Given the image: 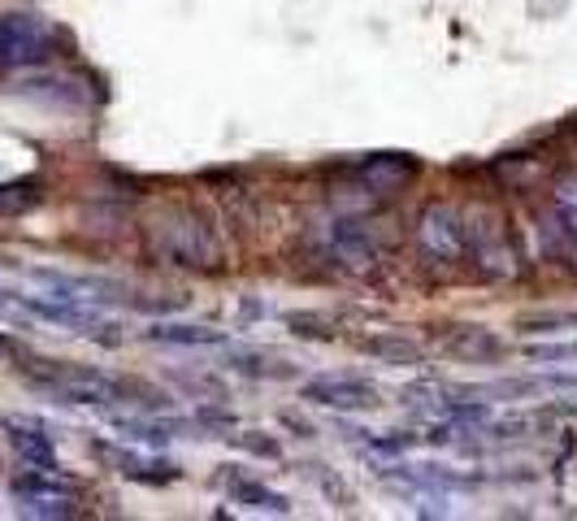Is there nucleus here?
<instances>
[{
  "mask_svg": "<svg viewBox=\"0 0 577 521\" xmlns=\"http://www.w3.org/2000/svg\"><path fill=\"white\" fill-rule=\"evenodd\" d=\"M57 52V35L35 13H0V70L44 65Z\"/></svg>",
  "mask_w": 577,
  "mask_h": 521,
  "instance_id": "7ed1b4c3",
  "label": "nucleus"
},
{
  "mask_svg": "<svg viewBox=\"0 0 577 521\" xmlns=\"http://www.w3.org/2000/svg\"><path fill=\"white\" fill-rule=\"evenodd\" d=\"M4 300H13V291H9V287H0V305H4Z\"/></svg>",
  "mask_w": 577,
  "mask_h": 521,
  "instance_id": "6ab92c4d",
  "label": "nucleus"
},
{
  "mask_svg": "<svg viewBox=\"0 0 577 521\" xmlns=\"http://www.w3.org/2000/svg\"><path fill=\"white\" fill-rule=\"evenodd\" d=\"M465 257H474V265H478V274H487V278H504V274H513V244H508V231L500 226V222H491V218H465Z\"/></svg>",
  "mask_w": 577,
  "mask_h": 521,
  "instance_id": "6e6552de",
  "label": "nucleus"
},
{
  "mask_svg": "<svg viewBox=\"0 0 577 521\" xmlns=\"http://www.w3.org/2000/svg\"><path fill=\"white\" fill-rule=\"evenodd\" d=\"M552 209H556V226H561V235L569 239V257H574V265H577V174L574 178H565V183H556Z\"/></svg>",
  "mask_w": 577,
  "mask_h": 521,
  "instance_id": "2eb2a0df",
  "label": "nucleus"
},
{
  "mask_svg": "<svg viewBox=\"0 0 577 521\" xmlns=\"http://www.w3.org/2000/svg\"><path fill=\"white\" fill-rule=\"evenodd\" d=\"M413 239L426 265H456L465 257V213L452 204H430L417 218Z\"/></svg>",
  "mask_w": 577,
  "mask_h": 521,
  "instance_id": "20e7f679",
  "label": "nucleus"
},
{
  "mask_svg": "<svg viewBox=\"0 0 577 521\" xmlns=\"http://www.w3.org/2000/svg\"><path fill=\"white\" fill-rule=\"evenodd\" d=\"M326 252L343 265V270H373L386 252L378 226L360 222V218H334L326 226Z\"/></svg>",
  "mask_w": 577,
  "mask_h": 521,
  "instance_id": "0eeeda50",
  "label": "nucleus"
},
{
  "mask_svg": "<svg viewBox=\"0 0 577 521\" xmlns=\"http://www.w3.org/2000/svg\"><path fill=\"white\" fill-rule=\"evenodd\" d=\"M144 257L161 270L209 274L222 265V235L196 209H165L144 226Z\"/></svg>",
  "mask_w": 577,
  "mask_h": 521,
  "instance_id": "f257e3e1",
  "label": "nucleus"
},
{
  "mask_svg": "<svg viewBox=\"0 0 577 521\" xmlns=\"http://www.w3.org/2000/svg\"><path fill=\"white\" fill-rule=\"evenodd\" d=\"M299 396L321 405V409H339V413H356V409L378 405V387L365 383V379H347V374H321V379L304 383Z\"/></svg>",
  "mask_w": 577,
  "mask_h": 521,
  "instance_id": "1a4fd4ad",
  "label": "nucleus"
},
{
  "mask_svg": "<svg viewBox=\"0 0 577 521\" xmlns=\"http://www.w3.org/2000/svg\"><path fill=\"white\" fill-rule=\"evenodd\" d=\"M39 204V187L35 183H0V218L26 213Z\"/></svg>",
  "mask_w": 577,
  "mask_h": 521,
  "instance_id": "dca6fc26",
  "label": "nucleus"
},
{
  "mask_svg": "<svg viewBox=\"0 0 577 521\" xmlns=\"http://www.w3.org/2000/svg\"><path fill=\"white\" fill-rule=\"evenodd\" d=\"M152 344H165V348H209V344H226V335L209 331V326H179V322H157L148 331Z\"/></svg>",
  "mask_w": 577,
  "mask_h": 521,
  "instance_id": "f8f14e48",
  "label": "nucleus"
},
{
  "mask_svg": "<svg viewBox=\"0 0 577 521\" xmlns=\"http://www.w3.org/2000/svg\"><path fill=\"white\" fill-rule=\"evenodd\" d=\"M22 379L39 396H48L57 405H78V409H113V405H135L131 396H144L139 387H131L113 374L70 365V361H30V365H22Z\"/></svg>",
  "mask_w": 577,
  "mask_h": 521,
  "instance_id": "f03ea898",
  "label": "nucleus"
},
{
  "mask_svg": "<svg viewBox=\"0 0 577 521\" xmlns=\"http://www.w3.org/2000/svg\"><path fill=\"white\" fill-rule=\"evenodd\" d=\"M9 439H13V448L22 452V461H26V466H44V470H52V466H57V457H52V439H48L39 426L9 422Z\"/></svg>",
  "mask_w": 577,
  "mask_h": 521,
  "instance_id": "ddd939ff",
  "label": "nucleus"
},
{
  "mask_svg": "<svg viewBox=\"0 0 577 521\" xmlns=\"http://www.w3.org/2000/svg\"><path fill=\"white\" fill-rule=\"evenodd\" d=\"M231 492H235V500H240V505H248V509H270V513H287V500H283V496H274V492H266L261 483H248V479H244V483H235Z\"/></svg>",
  "mask_w": 577,
  "mask_h": 521,
  "instance_id": "f3484780",
  "label": "nucleus"
},
{
  "mask_svg": "<svg viewBox=\"0 0 577 521\" xmlns=\"http://www.w3.org/2000/svg\"><path fill=\"white\" fill-rule=\"evenodd\" d=\"M9 352H13V344H9V339H0V357H9Z\"/></svg>",
  "mask_w": 577,
  "mask_h": 521,
  "instance_id": "a211bd4d",
  "label": "nucleus"
},
{
  "mask_svg": "<svg viewBox=\"0 0 577 521\" xmlns=\"http://www.w3.org/2000/svg\"><path fill=\"white\" fill-rule=\"evenodd\" d=\"M365 352L382 365H417L421 361V348L404 335H373V339H365Z\"/></svg>",
  "mask_w": 577,
  "mask_h": 521,
  "instance_id": "4468645a",
  "label": "nucleus"
},
{
  "mask_svg": "<svg viewBox=\"0 0 577 521\" xmlns=\"http://www.w3.org/2000/svg\"><path fill=\"white\" fill-rule=\"evenodd\" d=\"M100 461L113 466L122 479H135V483H170L179 479V466L161 461V457H139V452H126V448H113V444H96Z\"/></svg>",
  "mask_w": 577,
  "mask_h": 521,
  "instance_id": "9d476101",
  "label": "nucleus"
},
{
  "mask_svg": "<svg viewBox=\"0 0 577 521\" xmlns=\"http://www.w3.org/2000/svg\"><path fill=\"white\" fill-rule=\"evenodd\" d=\"M9 492L26 518H70L74 513V487H70V479L57 474V466L52 470H44V466L22 470Z\"/></svg>",
  "mask_w": 577,
  "mask_h": 521,
  "instance_id": "39448f33",
  "label": "nucleus"
},
{
  "mask_svg": "<svg viewBox=\"0 0 577 521\" xmlns=\"http://www.w3.org/2000/svg\"><path fill=\"white\" fill-rule=\"evenodd\" d=\"M404 178H408V161L369 157V161H352L347 170H339L334 187H339V196H352V200H386L400 191Z\"/></svg>",
  "mask_w": 577,
  "mask_h": 521,
  "instance_id": "423d86ee",
  "label": "nucleus"
},
{
  "mask_svg": "<svg viewBox=\"0 0 577 521\" xmlns=\"http://www.w3.org/2000/svg\"><path fill=\"white\" fill-rule=\"evenodd\" d=\"M443 352L447 357H456V361H474V365H482V361H495L500 352H504V344L491 335V331H456L447 344H443Z\"/></svg>",
  "mask_w": 577,
  "mask_h": 521,
  "instance_id": "9b49d317",
  "label": "nucleus"
}]
</instances>
